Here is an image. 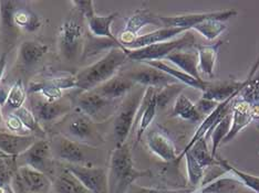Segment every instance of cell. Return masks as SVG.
<instances>
[{"label":"cell","instance_id":"37","mask_svg":"<svg viewBox=\"0 0 259 193\" xmlns=\"http://www.w3.org/2000/svg\"><path fill=\"white\" fill-rule=\"evenodd\" d=\"M186 159V167H187V175L188 181L192 186H197L204 177V169L201 167V165L196 161L195 158L192 156V154L188 151L185 154Z\"/></svg>","mask_w":259,"mask_h":193},{"label":"cell","instance_id":"3","mask_svg":"<svg viewBox=\"0 0 259 193\" xmlns=\"http://www.w3.org/2000/svg\"><path fill=\"white\" fill-rule=\"evenodd\" d=\"M84 18L73 9L64 20L58 34V48L61 55L68 61H74L83 53Z\"/></svg>","mask_w":259,"mask_h":193},{"label":"cell","instance_id":"36","mask_svg":"<svg viewBox=\"0 0 259 193\" xmlns=\"http://www.w3.org/2000/svg\"><path fill=\"white\" fill-rule=\"evenodd\" d=\"M226 28L227 26L222 21L206 20L202 23H199V25L195 26L193 29L195 31L201 33L202 36L207 40H214L219 37L223 31H225Z\"/></svg>","mask_w":259,"mask_h":193},{"label":"cell","instance_id":"49","mask_svg":"<svg viewBox=\"0 0 259 193\" xmlns=\"http://www.w3.org/2000/svg\"><path fill=\"white\" fill-rule=\"evenodd\" d=\"M7 188H8V185L6 186V188H3V186H0V193H8Z\"/></svg>","mask_w":259,"mask_h":193},{"label":"cell","instance_id":"41","mask_svg":"<svg viewBox=\"0 0 259 193\" xmlns=\"http://www.w3.org/2000/svg\"><path fill=\"white\" fill-rule=\"evenodd\" d=\"M78 13L83 17L85 20H89L93 16H96V11H94V3L88 0V2H72L71 3Z\"/></svg>","mask_w":259,"mask_h":193},{"label":"cell","instance_id":"32","mask_svg":"<svg viewBox=\"0 0 259 193\" xmlns=\"http://www.w3.org/2000/svg\"><path fill=\"white\" fill-rule=\"evenodd\" d=\"M232 126V112L228 113L224 118L217 124L213 131L209 133V135L207 137V139L209 137H211V156L214 158L216 157V150L217 148L220 147L222 145L223 140L226 138V136L228 135L229 130H231Z\"/></svg>","mask_w":259,"mask_h":193},{"label":"cell","instance_id":"5","mask_svg":"<svg viewBox=\"0 0 259 193\" xmlns=\"http://www.w3.org/2000/svg\"><path fill=\"white\" fill-rule=\"evenodd\" d=\"M195 43V38L193 34L187 31L183 37L176 40H170L167 42L156 43L144 46V48L137 49V50H127L126 55L127 60L134 62H152V61H162L168 54L176 50L185 49L187 46L193 45Z\"/></svg>","mask_w":259,"mask_h":193},{"label":"cell","instance_id":"24","mask_svg":"<svg viewBox=\"0 0 259 193\" xmlns=\"http://www.w3.org/2000/svg\"><path fill=\"white\" fill-rule=\"evenodd\" d=\"M222 41L209 45H196V51L198 54V72L208 77H213L214 68L219 55L220 46Z\"/></svg>","mask_w":259,"mask_h":193},{"label":"cell","instance_id":"16","mask_svg":"<svg viewBox=\"0 0 259 193\" xmlns=\"http://www.w3.org/2000/svg\"><path fill=\"white\" fill-rule=\"evenodd\" d=\"M146 144L152 153L160 157L162 160L167 162L178 160L175 146L164 133L156 130L150 131L146 134Z\"/></svg>","mask_w":259,"mask_h":193},{"label":"cell","instance_id":"27","mask_svg":"<svg viewBox=\"0 0 259 193\" xmlns=\"http://www.w3.org/2000/svg\"><path fill=\"white\" fill-rule=\"evenodd\" d=\"M20 4V3H19ZM14 25L26 32H36L42 26V20L30 8L17 7L14 14Z\"/></svg>","mask_w":259,"mask_h":193},{"label":"cell","instance_id":"9","mask_svg":"<svg viewBox=\"0 0 259 193\" xmlns=\"http://www.w3.org/2000/svg\"><path fill=\"white\" fill-rule=\"evenodd\" d=\"M114 102L98 94L96 91L81 92V94L74 99L78 110L89 117L92 121H101L107 118L104 114L108 113L109 107Z\"/></svg>","mask_w":259,"mask_h":193},{"label":"cell","instance_id":"1","mask_svg":"<svg viewBox=\"0 0 259 193\" xmlns=\"http://www.w3.org/2000/svg\"><path fill=\"white\" fill-rule=\"evenodd\" d=\"M127 60L125 48H113L107 54L75 75L76 89L81 92L96 90L117 74Z\"/></svg>","mask_w":259,"mask_h":193},{"label":"cell","instance_id":"23","mask_svg":"<svg viewBox=\"0 0 259 193\" xmlns=\"http://www.w3.org/2000/svg\"><path fill=\"white\" fill-rule=\"evenodd\" d=\"M165 60L172 62L181 71L191 75L196 80H203L198 72V54L197 52H187L185 49L176 50L168 54Z\"/></svg>","mask_w":259,"mask_h":193},{"label":"cell","instance_id":"20","mask_svg":"<svg viewBox=\"0 0 259 193\" xmlns=\"http://www.w3.org/2000/svg\"><path fill=\"white\" fill-rule=\"evenodd\" d=\"M36 140L34 136H22L13 133L0 132V153L11 158L19 157Z\"/></svg>","mask_w":259,"mask_h":193},{"label":"cell","instance_id":"25","mask_svg":"<svg viewBox=\"0 0 259 193\" xmlns=\"http://www.w3.org/2000/svg\"><path fill=\"white\" fill-rule=\"evenodd\" d=\"M144 64H148L150 67L155 68L157 70H161V71L165 72L166 74L170 75L173 79H175L179 83H183L184 85H188L191 87H194V89L201 90V91H205L206 87H207L208 83L205 82L204 80H196L194 79L191 75L186 74L185 72L181 71V70H176L170 68L169 66H167L166 63H164L163 61H152V62H145Z\"/></svg>","mask_w":259,"mask_h":193},{"label":"cell","instance_id":"50","mask_svg":"<svg viewBox=\"0 0 259 193\" xmlns=\"http://www.w3.org/2000/svg\"><path fill=\"white\" fill-rule=\"evenodd\" d=\"M7 190H8V193H15L14 192V190H13V188H11L10 185H8V188H7Z\"/></svg>","mask_w":259,"mask_h":193},{"label":"cell","instance_id":"2","mask_svg":"<svg viewBox=\"0 0 259 193\" xmlns=\"http://www.w3.org/2000/svg\"><path fill=\"white\" fill-rule=\"evenodd\" d=\"M150 174L149 171H140L134 168L131 149L124 144L115 147L111 153L108 172L109 193H126L135 180Z\"/></svg>","mask_w":259,"mask_h":193},{"label":"cell","instance_id":"14","mask_svg":"<svg viewBox=\"0 0 259 193\" xmlns=\"http://www.w3.org/2000/svg\"><path fill=\"white\" fill-rule=\"evenodd\" d=\"M17 178H18L22 188L31 193H48L52 188V181L41 171L36 170L27 166H20L17 170Z\"/></svg>","mask_w":259,"mask_h":193},{"label":"cell","instance_id":"4","mask_svg":"<svg viewBox=\"0 0 259 193\" xmlns=\"http://www.w3.org/2000/svg\"><path fill=\"white\" fill-rule=\"evenodd\" d=\"M145 90L139 89L132 93H128L120 107L117 108L114 120V138L116 147L125 144L130 133L133 130L135 118L142 101Z\"/></svg>","mask_w":259,"mask_h":193},{"label":"cell","instance_id":"15","mask_svg":"<svg viewBox=\"0 0 259 193\" xmlns=\"http://www.w3.org/2000/svg\"><path fill=\"white\" fill-rule=\"evenodd\" d=\"M251 120V105L240 97L237 99L235 97L232 102V126L228 135L223 140L222 144H226L233 140L238 135V133L241 132V130H244L247 125L250 124Z\"/></svg>","mask_w":259,"mask_h":193},{"label":"cell","instance_id":"42","mask_svg":"<svg viewBox=\"0 0 259 193\" xmlns=\"http://www.w3.org/2000/svg\"><path fill=\"white\" fill-rule=\"evenodd\" d=\"M220 103H216L214 101H209V99H206V98H201L198 101V103L196 104V107L198 109L199 114L202 116H204L206 114V116L209 115L213 110L217 107V105Z\"/></svg>","mask_w":259,"mask_h":193},{"label":"cell","instance_id":"34","mask_svg":"<svg viewBox=\"0 0 259 193\" xmlns=\"http://www.w3.org/2000/svg\"><path fill=\"white\" fill-rule=\"evenodd\" d=\"M215 158H217V163H219L224 170H225L226 172L234 173V175H236V177L239 179L240 183L247 185L251 190H254L255 192L259 193V177H255V175H251V174H248L244 171L238 170V169L232 166L227 160L223 159L222 157H215Z\"/></svg>","mask_w":259,"mask_h":193},{"label":"cell","instance_id":"19","mask_svg":"<svg viewBox=\"0 0 259 193\" xmlns=\"http://www.w3.org/2000/svg\"><path fill=\"white\" fill-rule=\"evenodd\" d=\"M48 51L49 46L45 43L33 40L23 41L19 45L17 61L21 68L31 69L42 61Z\"/></svg>","mask_w":259,"mask_h":193},{"label":"cell","instance_id":"33","mask_svg":"<svg viewBox=\"0 0 259 193\" xmlns=\"http://www.w3.org/2000/svg\"><path fill=\"white\" fill-rule=\"evenodd\" d=\"M27 95L28 92L25 84H23L21 80H18L10 86L8 98L5 106L15 112V110L23 107V104H25L27 99Z\"/></svg>","mask_w":259,"mask_h":193},{"label":"cell","instance_id":"39","mask_svg":"<svg viewBox=\"0 0 259 193\" xmlns=\"http://www.w3.org/2000/svg\"><path fill=\"white\" fill-rule=\"evenodd\" d=\"M184 84H173L164 87L160 92L156 93V103H157V108H163L165 107L166 105L169 103L170 99L173 96H179L180 92L183 90Z\"/></svg>","mask_w":259,"mask_h":193},{"label":"cell","instance_id":"10","mask_svg":"<svg viewBox=\"0 0 259 193\" xmlns=\"http://www.w3.org/2000/svg\"><path fill=\"white\" fill-rule=\"evenodd\" d=\"M149 25L161 26L162 23L160 21V16H155L146 8H141L135 11L127 19L124 30L121 32L119 38H117L120 44L126 49L130 44L137 40L141 29Z\"/></svg>","mask_w":259,"mask_h":193},{"label":"cell","instance_id":"48","mask_svg":"<svg viewBox=\"0 0 259 193\" xmlns=\"http://www.w3.org/2000/svg\"><path fill=\"white\" fill-rule=\"evenodd\" d=\"M3 120H4V116H3L2 106H0V126H2V124H3Z\"/></svg>","mask_w":259,"mask_h":193},{"label":"cell","instance_id":"46","mask_svg":"<svg viewBox=\"0 0 259 193\" xmlns=\"http://www.w3.org/2000/svg\"><path fill=\"white\" fill-rule=\"evenodd\" d=\"M13 182L15 183V189H13L15 193H31V192H28V191H26L25 189L22 188V185L20 184L18 178H17V175H14V180H13Z\"/></svg>","mask_w":259,"mask_h":193},{"label":"cell","instance_id":"11","mask_svg":"<svg viewBox=\"0 0 259 193\" xmlns=\"http://www.w3.org/2000/svg\"><path fill=\"white\" fill-rule=\"evenodd\" d=\"M123 75H125L127 79L133 81L135 84L144 86L145 89L152 87V89L155 90H162L168 85L179 83V82L170 77V75L161 71V70L150 67L148 64H144L142 68L134 69L133 71H130Z\"/></svg>","mask_w":259,"mask_h":193},{"label":"cell","instance_id":"21","mask_svg":"<svg viewBox=\"0 0 259 193\" xmlns=\"http://www.w3.org/2000/svg\"><path fill=\"white\" fill-rule=\"evenodd\" d=\"M135 85L137 84L127 79L125 75L116 74L115 77L110 79L93 91H96L98 94L102 95L105 98L111 99V101H116V99L126 96L133 90V87H135Z\"/></svg>","mask_w":259,"mask_h":193},{"label":"cell","instance_id":"13","mask_svg":"<svg viewBox=\"0 0 259 193\" xmlns=\"http://www.w3.org/2000/svg\"><path fill=\"white\" fill-rule=\"evenodd\" d=\"M52 154L58 159L68 162V165L87 166L88 159L85 158L82 146L75 140L59 135L51 144Z\"/></svg>","mask_w":259,"mask_h":193},{"label":"cell","instance_id":"12","mask_svg":"<svg viewBox=\"0 0 259 193\" xmlns=\"http://www.w3.org/2000/svg\"><path fill=\"white\" fill-rule=\"evenodd\" d=\"M31 112L39 121L52 122L69 114L71 109V103L69 101H58L55 103L46 102L38 94H31L30 99Z\"/></svg>","mask_w":259,"mask_h":193},{"label":"cell","instance_id":"28","mask_svg":"<svg viewBox=\"0 0 259 193\" xmlns=\"http://www.w3.org/2000/svg\"><path fill=\"white\" fill-rule=\"evenodd\" d=\"M172 115L191 122H198L203 120V116L199 114L196 105L193 104L191 99L187 98L184 94H180L176 97Z\"/></svg>","mask_w":259,"mask_h":193},{"label":"cell","instance_id":"31","mask_svg":"<svg viewBox=\"0 0 259 193\" xmlns=\"http://www.w3.org/2000/svg\"><path fill=\"white\" fill-rule=\"evenodd\" d=\"M14 114L18 117V118L21 120L22 125L25 126L26 130L29 133H32L34 137H40L41 139H44L46 137V132L44 130V127L41 126L40 121L34 114L31 112V109L26 108V107H21L19 109H17L14 112Z\"/></svg>","mask_w":259,"mask_h":193},{"label":"cell","instance_id":"30","mask_svg":"<svg viewBox=\"0 0 259 193\" xmlns=\"http://www.w3.org/2000/svg\"><path fill=\"white\" fill-rule=\"evenodd\" d=\"M18 6V2H0V27L8 40L14 38L16 30H18L14 25V14Z\"/></svg>","mask_w":259,"mask_h":193},{"label":"cell","instance_id":"8","mask_svg":"<svg viewBox=\"0 0 259 193\" xmlns=\"http://www.w3.org/2000/svg\"><path fill=\"white\" fill-rule=\"evenodd\" d=\"M19 158L23 161L22 166L30 167L36 169L47 174V172L51 171V168L54 166L52 162V154L51 143L48 139H38L29 147L25 153H22Z\"/></svg>","mask_w":259,"mask_h":193},{"label":"cell","instance_id":"22","mask_svg":"<svg viewBox=\"0 0 259 193\" xmlns=\"http://www.w3.org/2000/svg\"><path fill=\"white\" fill-rule=\"evenodd\" d=\"M186 31H190V30H185V29H180V28H164L163 27L153 32L139 36L137 40H135L133 43L130 44L126 49L137 50V49L144 48V46L152 45V44L167 42V41H170V39H173L176 36H179V34L184 33Z\"/></svg>","mask_w":259,"mask_h":193},{"label":"cell","instance_id":"29","mask_svg":"<svg viewBox=\"0 0 259 193\" xmlns=\"http://www.w3.org/2000/svg\"><path fill=\"white\" fill-rule=\"evenodd\" d=\"M52 185L57 193H91L66 168L57 175Z\"/></svg>","mask_w":259,"mask_h":193},{"label":"cell","instance_id":"40","mask_svg":"<svg viewBox=\"0 0 259 193\" xmlns=\"http://www.w3.org/2000/svg\"><path fill=\"white\" fill-rule=\"evenodd\" d=\"M6 127H7V130L10 132V133H14L16 134V135H21L22 136H27L26 133H29L25 126L22 125L21 120L17 117L14 113H11L7 116V118H6Z\"/></svg>","mask_w":259,"mask_h":193},{"label":"cell","instance_id":"47","mask_svg":"<svg viewBox=\"0 0 259 193\" xmlns=\"http://www.w3.org/2000/svg\"><path fill=\"white\" fill-rule=\"evenodd\" d=\"M194 190L190 189V190H183V191H165L164 193H192Z\"/></svg>","mask_w":259,"mask_h":193},{"label":"cell","instance_id":"45","mask_svg":"<svg viewBox=\"0 0 259 193\" xmlns=\"http://www.w3.org/2000/svg\"><path fill=\"white\" fill-rule=\"evenodd\" d=\"M8 94H9V90L6 86L0 84V106H5L6 102H7Z\"/></svg>","mask_w":259,"mask_h":193},{"label":"cell","instance_id":"7","mask_svg":"<svg viewBox=\"0 0 259 193\" xmlns=\"http://www.w3.org/2000/svg\"><path fill=\"white\" fill-rule=\"evenodd\" d=\"M91 193H109L108 171L104 168L68 165L64 167Z\"/></svg>","mask_w":259,"mask_h":193},{"label":"cell","instance_id":"17","mask_svg":"<svg viewBox=\"0 0 259 193\" xmlns=\"http://www.w3.org/2000/svg\"><path fill=\"white\" fill-rule=\"evenodd\" d=\"M64 130L67 131L69 136L74 138L78 143H88L94 137L93 121L80 110L69 115Z\"/></svg>","mask_w":259,"mask_h":193},{"label":"cell","instance_id":"6","mask_svg":"<svg viewBox=\"0 0 259 193\" xmlns=\"http://www.w3.org/2000/svg\"><path fill=\"white\" fill-rule=\"evenodd\" d=\"M236 15V10L228 9L203 14H186L172 17H160V21L164 28H180L185 29V30H191V29L206 20H217L224 22Z\"/></svg>","mask_w":259,"mask_h":193},{"label":"cell","instance_id":"35","mask_svg":"<svg viewBox=\"0 0 259 193\" xmlns=\"http://www.w3.org/2000/svg\"><path fill=\"white\" fill-rule=\"evenodd\" d=\"M206 142L207 140L205 138H201L190 150L192 156L195 158L196 161L201 165L203 169L207 167H213L215 163H217V160L211 156L209 150L207 149V143Z\"/></svg>","mask_w":259,"mask_h":193},{"label":"cell","instance_id":"26","mask_svg":"<svg viewBox=\"0 0 259 193\" xmlns=\"http://www.w3.org/2000/svg\"><path fill=\"white\" fill-rule=\"evenodd\" d=\"M116 17H117V14H111L109 16L96 15L89 20H87L88 27H89V30L92 33V36L96 38L110 39L112 41H116V42H119V40L114 37V34L111 31V26Z\"/></svg>","mask_w":259,"mask_h":193},{"label":"cell","instance_id":"43","mask_svg":"<svg viewBox=\"0 0 259 193\" xmlns=\"http://www.w3.org/2000/svg\"><path fill=\"white\" fill-rule=\"evenodd\" d=\"M164 190H157V189H149V188H143V186L135 185L134 183L130 186L126 193H164Z\"/></svg>","mask_w":259,"mask_h":193},{"label":"cell","instance_id":"38","mask_svg":"<svg viewBox=\"0 0 259 193\" xmlns=\"http://www.w3.org/2000/svg\"><path fill=\"white\" fill-rule=\"evenodd\" d=\"M240 182V181H237L235 179H231V178H221L217 179L216 181H213L210 184H208L207 186L202 190V193H225V192H229L232 191L237 183Z\"/></svg>","mask_w":259,"mask_h":193},{"label":"cell","instance_id":"44","mask_svg":"<svg viewBox=\"0 0 259 193\" xmlns=\"http://www.w3.org/2000/svg\"><path fill=\"white\" fill-rule=\"evenodd\" d=\"M7 56H8V52H4L2 56H0V82H2L4 78L6 67H7Z\"/></svg>","mask_w":259,"mask_h":193},{"label":"cell","instance_id":"18","mask_svg":"<svg viewBox=\"0 0 259 193\" xmlns=\"http://www.w3.org/2000/svg\"><path fill=\"white\" fill-rule=\"evenodd\" d=\"M251 79L250 77L244 82L238 81H228V82H220V83L210 84L208 83L206 90L203 92V98L214 101L216 103H222L226 101L227 98L233 96L234 94H238L243 91L246 85L249 83Z\"/></svg>","mask_w":259,"mask_h":193},{"label":"cell","instance_id":"51","mask_svg":"<svg viewBox=\"0 0 259 193\" xmlns=\"http://www.w3.org/2000/svg\"><path fill=\"white\" fill-rule=\"evenodd\" d=\"M5 157H7V156H5L4 154H2V153H0V158H5Z\"/></svg>","mask_w":259,"mask_h":193}]
</instances>
